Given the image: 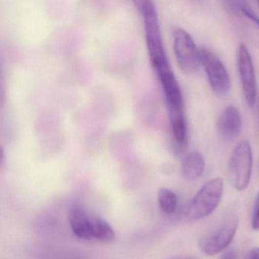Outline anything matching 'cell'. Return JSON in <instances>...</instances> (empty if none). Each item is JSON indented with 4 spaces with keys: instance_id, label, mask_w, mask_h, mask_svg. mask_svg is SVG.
Masks as SVG:
<instances>
[{
    "instance_id": "11",
    "label": "cell",
    "mask_w": 259,
    "mask_h": 259,
    "mask_svg": "<svg viewBox=\"0 0 259 259\" xmlns=\"http://www.w3.org/2000/svg\"><path fill=\"white\" fill-rule=\"evenodd\" d=\"M205 167L203 155L199 152H191L186 157L183 163V175L188 180H196L202 176Z\"/></svg>"
},
{
    "instance_id": "17",
    "label": "cell",
    "mask_w": 259,
    "mask_h": 259,
    "mask_svg": "<svg viewBox=\"0 0 259 259\" xmlns=\"http://www.w3.org/2000/svg\"><path fill=\"white\" fill-rule=\"evenodd\" d=\"M5 103V87L4 81L0 71V108L3 107Z\"/></svg>"
},
{
    "instance_id": "19",
    "label": "cell",
    "mask_w": 259,
    "mask_h": 259,
    "mask_svg": "<svg viewBox=\"0 0 259 259\" xmlns=\"http://www.w3.org/2000/svg\"><path fill=\"white\" fill-rule=\"evenodd\" d=\"M5 151L4 147L0 145V170L3 168V164H4Z\"/></svg>"
},
{
    "instance_id": "16",
    "label": "cell",
    "mask_w": 259,
    "mask_h": 259,
    "mask_svg": "<svg viewBox=\"0 0 259 259\" xmlns=\"http://www.w3.org/2000/svg\"><path fill=\"white\" fill-rule=\"evenodd\" d=\"M132 2L136 8L138 9L139 12H141L144 8L152 3V0H132Z\"/></svg>"
},
{
    "instance_id": "21",
    "label": "cell",
    "mask_w": 259,
    "mask_h": 259,
    "mask_svg": "<svg viewBox=\"0 0 259 259\" xmlns=\"http://www.w3.org/2000/svg\"><path fill=\"white\" fill-rule=\"evenodd\" d=\"M257 2H258V8H259V0H257Z\"/></svg>"
},
{
    "instance_id": "15",
    "label": "cell",
    "mask_w": 259,
    "mask_h": 259,
    "mask_svg": "<svg viewBox=\"0 0 259 259\" xmlns=\"http://www.w3.org/2000/svg\"><path fill=\"white\" fill-rule=\"evenodd\" d=\"M252 228L255 231L259 230V192L255 198L253 212L252 216Z\"/></svg>"
},
{
    "instance_id": "6",
    "label": "cell",
    "mask_w": 259,
    "mask_h": 259,
    "mask_svg": "<svg viewBox=\"0 0 259 259\" xmlns=\"http://www.w3.org/2000/svg\"><path fill=\"white\" fill-rule=\"evenodd\" d=\"M238 222V217L235 214L228 215L214 231L201 240V251L207 255H214L223 252L234 238Z\"/></svg>"
},
{
    "instance_id": "14",
    "label": "cell",
    "mask_w": 259,
    "mask_h": 259,
    "mask_svg": "<svg viewBox=\"0 0 259 259\" xmlns=\"http://www.w3.org/2000/svg\"><path fill=\"white\" fill-rule=\"evenodd\" d=\"M158 203L163 212L173 214L178 208V197L171 190L162 188L158 193Z\"/></svg>"
},
{
    "instance_id": "2",
    "label": "cell",
    "mask_w": 259,
    "mask_h": 259,
    "mask_svg": "<svg viewBox=\"0 0 259 259\" xmlns=\"http://www.w3.org/2000/svg\"><path fill=\"white\" fill-rule=\"evenodd\" d=\"M223 192V181L221 178H214L205 182L189 204L187 217L192 220L208 217L219 206Z\"/></svg>"
},
{
    "instance_id": "8",
    "label": "cell",
    "mask_w": 259,
    "mask_h": 259,
    "mask_svg": "<svg viewBox=\"0 0 259 259\" xmlns=\"http://www.w3.org/2000/svg\"><path fill=\"white\" fill-rule=\"evenodd\" d=\"M157 76L162 87L168 110L184 109L183 97L179 83L170 67L157 71Z\"/></svg>"
},
{
    "instance_id": "9",
    "label": "cell",
    "mask_w": 259,
    "mask_h": 259,
    "mask_svg": "<svg viewBox=\"0 0 259 259\" xmlns=\"http://www.w3.org/2000/svg\"><path fill=\"white\" fill-rule=\"evenodd\" d=\"M241 129L240 110L236 106H228L219 118V129L221 135L226 139L232 140L240 135Z\"/></svg>"
},
{
    "instance_id": "1",
    "label": "cell",
    "mask_w": 259,
    "mask_h": 259,
    "mask_svg": "<svg viewBox=\"0 0 259 259\" xmlns=\"http://www.w3.org/2000/svg\"><path fill=\"white\" fill-rule=\"evenodd\" d=\"M140 13L143 15L144 21L149 59L155 72L163 68L170 67L163 45L159 21L153 2L148 5Z\"/></svg>"
},
{
    "instance_id": "10",
    "label": "cell",
    "mask_w": 259,
    "mask_h": 259,
    "mask_svg": "<svg viewBox=\"0 0 259 259\" xmlns=\"http://www.w3.org/2000/svg\"><path fill=\"white\" fill-rule=\"evenodd\" d=\"M91 216L80 206L71 207L68 213L70 226L76 237L82 240H91Z\"/></svg>"
},
{
    "instance_id": "22",
    "label": "cell",
    "mask_w": 259,
    "mask_h": 259,
    "mask_svg": "<svg viewBox=\"0 0 259 259\" xmlns=\"http://www.w3.org/2000/svg\"><path fill=\"white\" fill-rule=\"evenodd\" d=\"M258 117H259V103H258Z\"/></svg>"
},
{
    "instance_id": "18",
    "label": "cell",
    "mask_w": 259,
    "mask_h": 259,
    "mask_svg": "<svg viewBox=\"0 0 259 259\" xmlns=\"http://www.w3.org/2000/svg\"><path fill=\"white\" fill-rule=\"evenodd\" d=\"M223 258H237V255L236 252L233 250L228 251V252H225L222 255Z\"/></svg>"
},
{
    "instance_id": "13",
    "label": "cell",
    "mask_w": 259,
    "mask_h": 259,
    "mask_svg": "<svg viewBox=\"0 0 259 259\" xmlns=\"http://www.w3.org/2000/svg\"><path fill=\"white\" fill-rule=\"evenodd\" d=\"M174 137L177 142L183 144L187 138V126L184 109L168 110Z\"/></svg>"
},
{
    "instance_id": "3",
    "label": "cell",
    "mask_w": 259,
    "mask_h": 259,
    "mask_svg": "<svg viewBox=\"0 0 259 259\" xmlns=\"http://www.w3.org/2000/svg\"><path fill=\"white\" fill-rule=\"evenodd\" d=\"M252 152L249 141H242L237 144L229 161V177L233 187L243 191L249 187L252 176Z\"/></svg>"
},
{
    "instance_id": "4",
    "label": "cell",
    "mask_w": 259,
    "mask_h": 259,
    "mask_svg": "<svg viewBox=\"0 0 259 259\" xmlns=\"http://www.w3.org/2000/svg\"><path fill=\"white\" fill-rule=\"evenodd\" d=\"M199 59L210 86L216 95L225 97L231 90V79L226 67L219 56L206 48H200Z\"/></svg>"
},
{
    "instance_id": "7",
    "label": "cell",
    "mask_w": 259,
    "mask_h": 259,
    "mask_svg": "<svg viewBox=\"0 0 259 259\" xmlns=\"http://www.w3.org/2000/svg\"><path fill=\"white\" fill-rule=\"evenodd\" d=\"M238 67L245 100L248 106L252 107L256 100V78L252 56L244 44L239 47Z\"/></svg>"
},
{
    "instance_id": "20",
    "label": "cell",
    "mask_w": 259,
    "mask_h": 259,
    "mask_svg": "<svg viewBox=\"0 0 259 259\" xmlns=\"http://www.w3.org/2000/svg\"><path fill=\"white\" fill-rule=\"evenodd\" d=\"M249 258H259V248H255L249 252Z\"/></svg>"
},
{
    "instance_id": "12",
    "label": "cell",
    "mask_w": 259,
    "mask_h": 259,
    "mask_svg": "<svg viewBox=\"0 0 259 259\" xmlns=\"http://www.w3.org/2000/svg\"><path fill=\"white\" fill-rule=\"evenodd\" d=\"M91 224L92 238L105 243L115 240V233L113 228L104 219L91 217Z\"/></svg>"
},
{
    "instance_id": "5",
    "label": "cell",
    "mask_w": 259,
    "mask_h": 259,
    "mask_svg": "<svg viewBox=\"0 0 259 259\" xmlns=\"http://www.w3.org/2000/svg\"><path fill=\"white\" fill-rule=\"evenodd\" d=\"M174 51L181 71L186 74H194L200 67L199 50L188 32L182 28L174 31Z\"/></svg>"
}]
</instances>
